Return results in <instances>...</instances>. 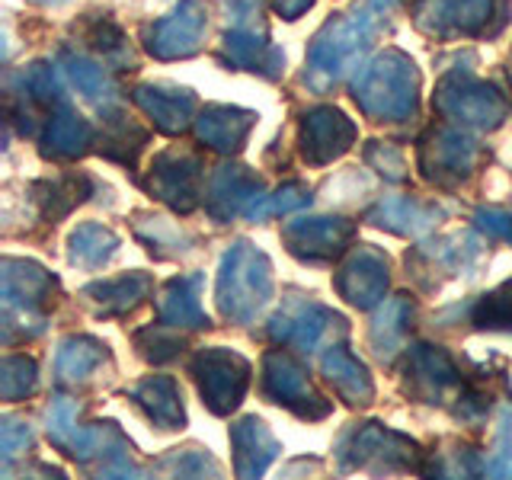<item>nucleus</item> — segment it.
<instances>
[{
  "label": "nucleus",
  "instance_id": "1",
  "mask_svg": "<svg viewBox=\"0 0 512 480\" xmlns=\"http://www.w3.org/2000/svg\"><path fill=\"white\" fill-rule=\"evenodd\" d=\"M420 68L400 48H384L381 55L365 61L352 80V100L368 119L404 122L420 109Z\"/></svg>",
  "mask_w": 512,
  "mask_h": 480
},
{
  "label": "nucleus",
  "instance_id": "2",
  "mask_svg": "<svg viewBox=\"0 0 512 480\" xmlns=\"http://www.w3.org/2000/svg\"><path fill=\"white\" fill-rule=\"evenodd\" d=\"M378 32L359 20L356 13H340L317 29V36L311 39L308 48V71H304V84H311L314 90H330L340 84L343 77L365 61L368 48H372Z\"/></svg>",
  "mask_w": 512,
  "mask_h": 480
},
{
  "label": "nucleus",
  "instance_id": "3",
  "mask_svg": "<svg viewBox=\"0 0 512 480\" xmlns=\"http://www.w3.org/2000/svg\"><path fill=\"white\" fill-rule=\"evenodd\" d=\"M48 436L52 442L77 461H100L103 474H135L132 445L125 442L116 423H77V407L68 397H55L48 407Z\"/></svg>",
  "mask_w": 512,
  "mask_h": 480
},
{
  "label": "nucleus",
  "instance_id": "4",
  "mask_svg": "<svg viewBox=\"0 0 512 480\" xmlns=\"http://www.w3.org/2000/svg\"><path fill=\"white\" fill-rule=\"evenodd\" d=\"M218 311L234 324H253L269 298H272V263L263 250L250 240L237 244L221 256L218 285H215Z\"/></svg>",
  "mask_w": 512,
  "mask_h": 480
},
{
  "label": "nucleus",
  "instance_id": "5",
  "mask_svg": "<svg viewBox=\"0 0 512 480\" xmlns=\"http://www.w3.org/2000/svg\"><path fill=\"white\" fill-rule=\"evenodd\" d=\"M0 298H4V343L16 333L36 336L45 330V304L58 292V279L32 260H4L0 272Z\"/></svg>",
  "mask_w": 512,
  "mask_h": 480
},
{
  "label": "nucleus",
  "instance_id": "6",
  "mask_svg": "<svg viewBox=\"0 0 512 480\" xmlns=\"http://www.w3.org/2000/svg\"><path fill=\"white\" fill-rule=\"evenodd\" d=\"M340 461L346 471H423V448L388 426L365 423L340 439Z\"/></svg>",
  "mask_w": 512,
  "mask_h": 480
},
{
  "label": "nucleus",
  "instance_id": "7",
  "mask_svg": "<svg viewBox=\"0 0 512 480\" xmlns=\"http://www.w3.org/2000/svg\"><path fill=\"white\" fill-rule=\"evenodd\" d=\"M436 112L442 119L464 125V128H484L493 132L509 116V100L487 80H480L468 71H452L439 80L436 87Z\"/></svg>",
  "mask_w": 512,
  "mask_h": 480
},
{
  "label": "nucleus",
  "instance_id": "8",
  "mask_svg": "<svg viewBox=\"0 0 512 480\" xmlns=\"http://www.w3.org/2000/svg\"><path fill=\"white\" fill-rule=\"evenodd\" d=\"M196 388L202 394V404L215 416H228L240 407L247 388H250V362L234 349L212 346L202 349L189 365Z\"/></svg>",
  "mask_w": 512,
  "mask_h": 480
},
{
  "label": "nucleus",
  "instance_id": "9",
  "mask_svg": "<svg viewBox=\"0 0 512 480\" xmlns=\"http://www.w3.org/2000/svg\"><path fill=\"white\" fill-rule=\"evenodd\" d=\"M263 394L301 420H324L330 416V400L320 394L304 365L285 349H269L263 356Z\"/></svg>",
  "mask_w": 512,
  "mask_h": 480
},
{
  "label": "nucleus",
  "instance_id": "10",
  "mask_svg": "<svg viewBox=\"0 0 512 480\" xmlns=\"http://www.w3.org/2000/svg\"><path fill=\"white\" fill-rule=\"evenodd\" d=\"M480 160V148L471 135L458 132V128H432L420 141V154L416 164L429 183L436 186H458L474 173Z\"/></svg>",
  "mask_w": 512,
  "mask_h": 480
},
{
  "label": "nucleus",
  "instance_id": "11",
  "mask_svg": "<svg viewBox=\"0 0 512 480\" xmlns=\"http://www.w3.org/2000/svg\"><path fill=\"white\" fill-rule=\"evenodd\" d=\"M404 391L423 404L445 407L448 400H458L464 394V378L455 359L442 346H413L407 352L404 365Z\"/></svg>",
  "mask_w": 512,
  "mask_h": 480
},
{
  "label": "nucleus",
  "instance_id": "12",
  "mask_svg": "<svg viewBox=\"0 0 512 480\" xmlns=\"http://www.w3.org/2000/svg\"><path fill=\"white\" fill-rule=\"evenodd\" d=\"M208 29V7L202 0H180L170 16L144 29V48L157 61L192 58L202 48Z\"/></svg>",
  "mask_w": 512,
  "mask_h": 480
},
{
  "label": "nucleus",
  "instance_id": "13",
  "mask_svg": "<svg viewBox=\"0 0 512 480\" xmlns=\"http://www.w3.org/2000/svg\"><path fill=\"white\" fill-rule=\"evenodd\" d=\"M202 170L205 167H202L199 154L170 148V151H160L154 157L144 186H148V192L154 199L170 205L173 212L189 215L192 208L199 205V196H202Z\"/></svg>",
  "mask_w": 512,
  "mask_h": 480
},
{
  "label": "nucleus",
  "instance_id": "14",
  "mask_svg": "<svg viewBox=\"0 0 512 480\" xmlns=\"http://www.w3.org/2000/svg\"><path fill=\"white\" fill-rule=\"evenodd\" d=\"M413 26L429 39H464L480 36L493 16V0H416Z\"/></svg>",
  "mask_w": 512,
  "mask_h": 480
},
{
  "label": "nucleus",
  "instance_id": "15",
  "mask_svg": "<svg viewBox=\"0 0 512 480\" xmlns=\"http://www.w3.org/2000/svg\"><path fill=\"white\" fill-rule=\"evenodd\" d=\"M333 285H336V292H340V298H346L352 308H362V311L375 308V304L384 301L391 285L388 256L368 244L352 247L340 272H336Z\"/></svg>",
  "mask_w": 512,
  "mask_h": 480
},
{
  "label": "nucleus",
  "instance_id": "16",
  "mask_svg": "<svg viewBox=\"0 0 512 480\" xmlns=\"http://www.w3.org/2000/svg\"><path fill=\"white\" fill-rule=\"evenodd\" d=\"M352 144H356V125H352V119H346L343 109L317 106L311 112H304V119L298 125V148L311 167L333 164Z\"/></svg>",
  "mask_w": 512,
  "mask_h": 480
},
{
  "label": "nucleus",
  "instance_id": "17",
  "mask_svg": "<svg viewBox=\"0 0 512 480\" xmlns=\"http://www.w3.org/2000/svg\"><path fill=\"white\" fill-rule=\"evenodd\" d=\"M356 237V224L346 218H295L285 224L282 240L304 263H330L343 256Z\"/></svg>",
  "mask_w": 512,
  "mask_h": 480
},
{
  "label": "nucleus",
  "instance_id": "18",
  "mask_svg": "<svg viewBox=\"0 0 512 480\" xmlns=\"http://www.w3.org/2000/svg\"><path fill=\"white\" fill-rule=\"evenodd\" d=\"M346 320L340 314H333L330 308L317 301H292L272 317L269 336L276 343L298 346L301 352H314L320 343L327 340L330 330H346Z\"/></svg>",
  "mask_w": 512,
  "mask_h": 480
},
{
  "label": "nucleus",
  "instance_id": "19",
  "mask_svg": "<svg viewBox=\"0 0 512 480\" xmlns=\"http://www.w3.org/2000/svg\"><path fill=\"white\" fill-rule=\"evenodd\" d=\"M263 192V180L247 167H218L205 189V212L215 221H231L234 215H247Z\"/></svg>",
  "mask_w": 512,
  "mask_h": 480
},
{
  "label": "nucleus",
  "instance_id": "20",
  "mask_svg": "<svg viewBox=\"0 0 512 480\" xmlns=\"http://www.w3.org/2000/svg\"><path fill=\"white\" fill-rule=\"evenodd\" d=\"M138 109L154 122L157 132L180 135L196 119V93L176 84H141L135 87Z\"/></svg>",
  "mask_w": 512,
  "mask_h": 480
},
{
  "label": "nucleus",
  "instance_id": "21",
  "mask_svg": "<svg viewBox=\"0 0 512 480\" xmlns=\"http://www.w3.org/2000/svg\"><path fill=\"white\" fill-rule=\"evenodd\" d=\"M253 125H256V112L240 109V106L212 103L199 112L196 135L205 148H212L218 154H237V151H244Z\"/></svg>",
  "mask_w": 512,
  "mask_h": 480
},
{
  "label": "nucleus",
  "instance_id": "22",
  "mask_svg": "<svg viewBox=\"0 0 512 480\" xmlns=\"http://www.w3.org/2000/svg\"><path fill=\"white\" fill-rule=\"evenodd\" d=\"M231 448L237 477H260L282 452L279 439L272 436L260 416H244L231 426Z\"/></svg>",
  "mask_w": 512,
  "mask_h": 480
},
{
  "label": "nucleus",
  "instance_id": "23",
  "mask_svg": "<svg viewBox=\"0 0 512 480\" xmlns=\"http://www.w3.org/2000/svg\"><path fill=\"white\" fill-rule=\"evenodd\" d=\"M221 58L237 71H253L266 80H276L285 68V55L269 42V36H256V32H240V29L224 32Z\"/></svg>",
  "mask_w": 512,
  "mask_h": 480
},
{
  "label": "nucleus",
  "instance_id": "24",
  "mask_svg": "<svg viewBox=\"0 0 512 480\" xmlns=\"http://www.w3.org/2000/svg\"><path fill=\"white\" fill-rule=\"evenodd\" d=\"M154 292V282L148 272H125V276L116 279H103V282H93L87 285L84 295L93 304V314L100 317H119L135 311L138 304Z\"/></svg>",
  "mask_w": 512,
  "mask_h": 480
},
{
  "label": "nucleus",
  "instance_id": "25",
  "mask_svg": "<svg viewBox=\"0 0 512 480\" xmlns=\"http://www.w3.org/2000/svg\"><path fill=\"white\" fill-rule=\"evenodd\" d=\"M90 144H93V125L84 116H77L68 103L55 106L42 132V154L55 160H74L84 157L90 151Z\"/></svg>",
  "mask_w": 512,
  "mask_h": 480
},
{
  "label": "nucleus",
  "instance_id": "26",
  "mask_svg": "<svg viewBox=\"0 0 512 480\" xmlns=\"http://www.w3.org/2000/svg\"><path fill=\"white\" fill-rule=\"evenodd\" d=\"M199 288H202V276H180L170 279L164 288L157 292V314L164 324L176 327V330H202L208 327V317L202 311L199 301Z\"/></svg>",
  "mask_w": 512,
  "mask_h": 480
},
{
  "label": "nucleus",
  "instance_id": "27",
  "mask_svg": "<svg viewBox=\"0 0 512 480\" xmlns=\"http://www.w3.org/2000/svg\"><path fill=\"white\" fill-rule=\"evenodd\" d=\"M327 381L333 384V391L340 394L349 407H365L375 400V381L368 375V368L352 356L343 346H330L320 359Z\"/></svg>",
  "mask_w": 512,
  "mask_h": 480
},
{
  "label": "nucleus",
  "instance_id": "28",
  "mask_svg": "<svg viewBox=\"0 0 512 480\" xmlns=\"http://www.w3.org/2000/svg\"><path fill=\"white\" fill-rule=\"evenodd\" d=\"M132 400L157 429H183L186 423L180 388H176V381L167 375H151L138 381L132 388Z\"/></svg>",
  "mask_w": 512,
  "mask_h": 480
},
{
  "label": "nucleus",
  "instance_id": "29",
  "mask_svg": "<svg viewBox=\"0 0 512 480\" xmlns=\"http://www.w3.org/2000/svg\"><path fill=\"white\" fill-rule=\"evenodd\" d=\"M480 256V244L474 234H452L442 237L436 244H423L413 253V266L423 269H439L442 276H458L468 272Z\"/></svg>",
  "mask_w": 512,
  "mask_h": 480
},
{
  "label": "nucleus",
  "instance_id": "30",
  "mask_svg": "<svg viewBox=\"0 0 512 480\" xmlns=\"http://www.w3.org/2000/svg\"><path fill=\"white\" fill-rule=\"evenodd\" d=\"M436 218H439L436 208H426L410 196H388L368 212V221L400 237H416L429 231L432 224H436Z\"/></svg>",
  "mask_w": 512,
  "mask_h": 480
},
{
  "label": "nucleus",
  "instance_id": "31",
  "mask_svg": "<svg viewBox=\"0 0 512 480\" xmlns=\"http://www.w3.org/2000/svg\"><path fill=\"white\" fill-rule=\"evenodd\" d=\"M413 311L416 308H413V298L410 295H394V298H388L378 308L368 340H372V349L378 352L381 359H391L394 352L407 343Z\"/></svg>",
  "mask_w": 512,
  "mask_h": 480
},
{
  "label": "nucleus",
  "instance_id": "32",
  "mask_svg": "<svg viewBox=\"0 0 512 480\" xmlns=\"http://www.w3.org/2000/svg\"><path fill=\"white\" fill-rule=\"evenodd\" d=\"M119 244H122L119 234L106 228V224H96V221L77 224L68 237V260L71 266H80V269H100L116 256Z\"/></svg>",
  "mask_w": 512,
  "mask_h": 480
},
{
  "label": "nucleus",
  "instance_id": "33",
  "mask_svg": "<svg viewBox=\"0 0 512 480\" xmlns=\"http://www.w3.org/2000/svg\"><path fill=\"white\" fill-rule=\"evenodd\" d=\"M109 359L106 343H100L96 336H68L58 343L55 352V372L61 381H87L96 368Z\"/></svg>",
  "mask_w": 512,
  "mask_h": 480
},
{
  "label": "nucleus",
  "instance_id": "34",
  "mask_svg": "<svg viewBox=\"0 0 512 480\" xmlns=\"http://www.w3.org/2000/svg\"><path fill=\"white\" fill-rule=\"evenodd\" d=\"M61 68H64V74L71 77V84L87 96L90 103H96V106H109L112 100H116V93H119V87H116V80H112V74L103 68V64H96V61H90V58H84V55H71V52H64L61 55Z\"/></svg>",
  "mask_w": 512,
  "mask_h": 480
},
{
  "label": "nucleus",
  "instance_id": "35",
  "mask_svg": "<svg viewBox=\"0 0 512 480\" xmlns=\"http://www.w3.org/2000/svg\"><path fill=\"white\" fill-rule=\"evenodd\" d=\"M90 192V180L87 176H58V180H45L36 183V202L42 208L45 218H64L74 205H80Z\"/></svg>",
  "mask_w": 512,
  "mask_h": 480
},
{
  "label": "nucleus",
  "instance_id": "36",
  "mask_svg": "<svg viewBox=\"0 0 512 480\" xmlns=\"http://www.w3.org/2000/svg\"><path fill=\"white\" fill-rule=\"evenodd\" d=\"M148 144V132L141 125L128 122L122 112H109V119L103 122V154L119 160L125 167H135L138 151Z\"/></svg>",
  "mask_w": 512,
  "mask_h": 480
},
{
  "label": "nucleus",
  "instance_id": "37",
  "mask_svg": "<svg viewBox=\"0 0 512 480\" xmlns=\"http://www.w3.org/2000/svg\"><path fill=\"white\" fill-rule=\"evenodd\" d=\"M39 388V365L29 356H4L0 362V397L23 400Z\"/></svg>",
  "mask_w": 512,
  "mask_h": 480
},
{
  "label": "nucleus",
  "instance_id": "38",
  "mask_svg": "<svg viewBox=\"0 0 512 480\" xmlns=\"http://www.w3.org/2000/svg\"><path fill=\"white\" fill-rule=\"evenodd\" d=\"M311 205V189L301 186V183H285L276 192H263L260 199L253 202V208L247 212L250 221H263L269 215H288V212H298V208Z\"/></svg>",
  "mask_w": 512,
  "mask_h": 480
},
{
  "label": "nucleus",
  "instance_id": "39",
  "mask_svg": "<svg viewBox=\"0 0 512 480\" xmlns=\"http://www.w3.org/2000/svg\"><path fill=\"white\" fill-rule=\"evenodd\" d=\"M135 346L148 362H170V359L180 356L183 336L176 333V327H170V324L160 320V324L144 327V330L135 333Z\"/></svg>",
  "mask_w": 512,
  "mask_h": 480
},
{
  "label": "nucleus",
  "instance_id": "40",
  "mask_svg": "<svg viewBox=\"0 0 512 480\" xmlns=\"http://www.w3.org/2000/svg\"><path fill=\"white\" fill-rule=\"evenodd\" d=\"M474 327L512 330V282H503L474 304Z\"/></svg>",
  "mask_w": 512,
  "mask_h": 480
},
{
  "label": "nucleus",
  "instance_id": "41",
  "mask_svg": "<svg viewBox=\"0 0 512 480\" xmlns=\"http://www.w3.org/2000/svg\"><path fill=\"white\" fill-rule=\"evenodd\" d=\"M228 10V26L240 32H256V36H269L266 23V0H224Z\"/></svg>",
  "mask_w": 512,
  "mask_h": 480
},
{
  "label": "nucleus",
  "instance_id": "42",
  "mask_svg": "<svg viewBox=\"0 0 512 480\" xmlns=\"http://www.w3.org/2000/svg\"><path fill=\"white\" fill-rule=\"evenodd\" d=\"M490 477H512V404L503 407L500 413V429H496V445L493 455L484 464Z\"/></svg>",
  "mask_w": 512,
  "mask_h": 480
},
{
  "label": "nucleus",
  "instance_id": "43",
  "mask_svg": "<svg viewBox=\"0 0 512 480\" xmlns=\"http://www.w3.org/2000/svg\"><path fill=\"white\" fill-rule=\"evenodd\" d=\"M135 231H138V237L144 240V244H148L151 250H157L160 256H164V250H160V247H173L176 253L186 250V247H183V244H186V237H183L180 231H176L173 224H167L164 218H141Z\"/></svg>",
  "mask_w": 512,
  "mask_h": 480
},
{
  "label": "nucleus",
  "instance_id": "44",
  "mask_svg": "<svg viewBox=\"0 0 512 480\" xmlns=\"http://www.w3.org/2000/svg\"><path fill=\"white\" fill-rule=\"evenodd\" d=\"M365 160L381 176H388V180H394V183L407 176V160H404V154H400L397 148H391V144L372 141V144H368V151H365Z\"/></svg>",
  "mask_w": 512,
  "mask_h": 480
},
{
  "label": "nucleus",
  "instance_id": "45",
  "mask_svg": "<svg viewBox=\"0 0 512 480\" xmlns=\"http://www.w3.org/2000/svg\"><path fill=\"white\" fill-rule=\"evenodd\" d=\"M32 445V429L26 420H16V416H4L0 423V452H4V464H10L16 455H23Z\"/></svg>",
  "mask_w": 512,
  "mask_h": 480
},
{
  "label": "nucleus",
  "instance_id": "46",
  "mask_svg": "<svg viewBox=\"0 0 512 480\" xmlns=\"http://www.w3.org/2000/svg\"><path fill=\"white\" fill-rule=\"evenodd\" d=\"M164 468L170 474H180V477H202L205 471L218 474V464L208 458L205 452H199V448H186V452H176L173 458L164 461Z\"/></svg>",
  "mask_w": 512,
  "mask_h": 480
},
{
  "label": "nucleus",
  "instance_id": "47",
  "mask_svg": "<svg viewBox=\"0 0 512 480\" xmlns=\"http://www.w3.org/2000/svg\"><path fill=\"white\" fill-rule=\"evenodd\" d=\"M90 42H93L96 48H100L103 58H122V61L132 64V52H128V42H125L122 29H119L116 23L103 20L100 26H96V29L90 32Z\"/></svg>",
  "mask_w": 512,
  "mask_h": 480
},
{
  "label": "nucleus",
  "instance_id": "48",
  "mask_svg": "<svg viewBox=\"0 0 512 480\" xmlns=\"http://www.w3.org/2000/svg\"><path fill=\"white\" fill-rule=\"evenodd\" d=\"M349 10L356 13L359 20H365L375 32H381L391 23V16L400 10V0H352Z\"/></svg>",
  "mask_w": 512,
  "mask_h": 480
},
{
  "label": "nucleus",
  "instance_id": "49",
  "mask_svg": "<svg viewBox=\"0 0 512 480\" xmlns=\"http://www.w3.org/2000/svg\"><path fill=\"white\" fill-rule=\"evenodd\" d=\"M474 221L484 234L512 244V215L509 212H500V208H480V212L474 215Z\"/></svg>",
  "mask_w": 512,
  "mask_h": 480
},
{
  "label": "nucleus",
  "instance_id": "50",
  "mask_svg": "<svg viewBox=\"0 0 512 480\" xmlns=\"http://www.w3.org/2000/svg\"><path fill=\"white\" fill-rule=\"evenodd\" d=\"M272 7H276L282 20H298V16H304L314 7V0H272Z\"/></svg>",
  "mask_w": 512,
  "mask_h": 480
},
{
  "label": "nucleus",
  "instance_id": "51",
  "mask_svg": "<svg viewBox=\"0 0 512 480\" xmlns=\"http://www.w3.org/2000/svg\"><path fill=\"white\" fill-rule=\"evenodd\" d=\"M36 4H64V0H36Z\"/></svg>",
  "mask_w": 512,
  "mask_h": 480
},
{
  "label": "nucleus",
  "instance_id": "52",
  "mask_svg": "<svg viewBox=\"0 0 512 480\" xmlns=\"http://www.w3.org/2000/svg\"><path fill=\"white\" fill-rule=\"evenodd\" d=\"M509 77H512V58H509Z\"/></svg>",
  "mask_w": 512,
  "mask_h": 480
}]
</instances>
